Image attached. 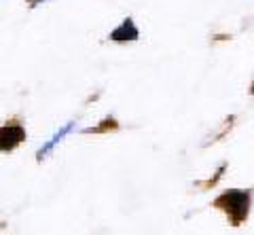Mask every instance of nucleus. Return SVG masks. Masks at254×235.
Returning <instances> with one entry per match:
<instances>
[{"mask_svg": "<svg viewBox=\"0 0 254 235\" xmlns=\"http://www.w3.org/2000/svg\"><path fill=\"white\" fill-rule=\"evenodd\" d=\"M216 206L225 208L229 214L235 216V223H240L242 218L248 214V206H250V195L244 191H229L216 201Z\"/></svg>", "mask_w": 254, "mask_h": 235, "instance_id": "obj_1", "label": "nucleus"}, {"mask_svg": "<svg viewBox=\"0 0 254 235\" xmlns=\"http://www.w3.org/2000/svg\"><path fill=\"white\" fill-rule=\"evenodd\" d=\"M23 138H26V131L21 125H4L0 127V151H13Z\"/></svg>", "mask_w": 254, "mask_h": 235, "instance_id": "obj_2", "label": "nucleus"}, {"mask_svg": "<svg viewBox=\"0 0 254 235\" xmlns=\"http://www.w3.org/2000/svg\"><path fill=\"white\" fill-rule=\"evenodd\" d=\"M136 38H138V30H136V26H133L131 19L123 21L121 26L110 34V41H115V43H127V41H136Z\"/></svg>", "mask_w": 254, "mask_h": 235, "instance_id": "obj_3", "label": "nucleus"}, {"mask_svg": "<svg viewBox=\"0 0 254 235\" xmlns=\"http://www.w3.org/2000/svg\"><path fill=\"white\" fill-rule=\"evenodd\" d=\"M70 129H72V123L64 125V127H62V129L58 131V134H55V136H53V138L49 140V142H47V144H45V146L41 148V151H38V159H43V157H45V155H49V153H51V148H53L55 144H58V142H60V140H62L64 136H66V134H68V131H70Z\"/></svg>", "mask_w": 254, "mask_h": 235, "instance_id": "obj_4", "label": "nucleus"}, {"mask_svg": "<svg viewBox=\"0 0 254 235\" xmlns=\"http://www.w3.org/2000/svg\"><path fill=\"white\" fill-rule=\"evenodd\" d=\"M38 2H41V0H32V4H38Z\"/></svg>", "mask_w": 254, "mask_h": 235, "instance_id": "obj_5", "label": "nucleus"}, {"mask_svg": "<svg viewBox=\"0 0 254 235\" xmlns=\"http://www.w3.org/2000/svg\"><path fill=\"white\" fill-rule=\"evenodd\" d=\"M252 91H254V87H252Z\"/></svg>", "mask_w": 254, "mask_h": 235, "instance_id": "obj_6", "label": "nucleus"}]
</instances>
